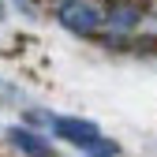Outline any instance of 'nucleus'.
Here are the masks:
<instances>
[{
	"instance_id": "f257e3e1",
	"label": "nucleus",
	"mask_w": 157,
	"mask_h": 157,
	"mask_svg": "<svg viewBox=\"0 0 157 157\" xmlns=\"http://www.w3.org/2000/svg\"><path fill=\"white\" fill-rule=\"evenodd\" d=\"M60 23L75 34H94L97 26L105 23V15L97 4H90V0H67V4L60 8Z\"/></svg>"
},
{
	"instance_id": "f03ea898",
	"label": "nucleus",
	"mask_w": 157,
	"mask_h": 157,
	"mask_svg": "<svg viewBox=\"0 0 157 157\" xmlns=\"http://www.w3.org/2000/svg\"><path fill=\"white\" fill-rule=\"evenodd\" d=\"M49 127H52V135H56V139H67L75 150L82 146L86 139H94V135H97V127H94L90 120H71V116H52V120H49Z\"/></svg>"
},
{
	"instance_id": "7ed1b4c3",
	"label": "nucleus",
	"mask_w": 157,
	"mask_h": 157,
	"mask_svg": "<svg viewBox=\"0 0 157 157\" xmlns=\"http://www.w3.org/2000/svg\"><path fill=\"white\" fill-rule=\"evenodd\" d=\"M8 139H11L15 150H26V153H49V150H52L45 139H37L34 131H23V127H11V131H8Z\"/></svg>"
},
{
	"instance_id": "20e7f679",
	"label": "nucleus",
	"mask_w": 157,
	"mask_h": 157,
	"mask_svg": "<svg viewBox=\"0 0 157 157\" xmlns=\"http://www.w3.org/2000/svg\"><path fill=\"white\" fill-rule=\"evenodd\" d=\"M135 23H139V8H116L109 15V26H116V30H131Z\"/></svg>"
},
{
	"instance_id": "39448f33",
	"label": "nucleus",
	"mask_w": 157,
	"mask_h": 157,
	"mask_svg": "<svg viewBox=\"0 0 157 157\" xmlns=\"http://www.w3.org/2000/svg\"><path fill=\"white\" fill-rule=\"evenodd\" d=\"M78 150H86V153H120V146L116 142H109V139H101V135H94V139H86Z\"/></svg>"
},
{
	"instance_id": "423d86ee",
	"label": "nucleus",
	"mask_w": 157,
	"mask_h": 157,
	"mask_svg": "<svg viewBox=\"0 0 157 157\" xmlns=\"http://www.w3.org/2000/svg\"><path fill=\"white\" fill-rule=\"evenodd\" d=\"M0 15H4V8H0Z\"/></svg>"
}]
</instances>
